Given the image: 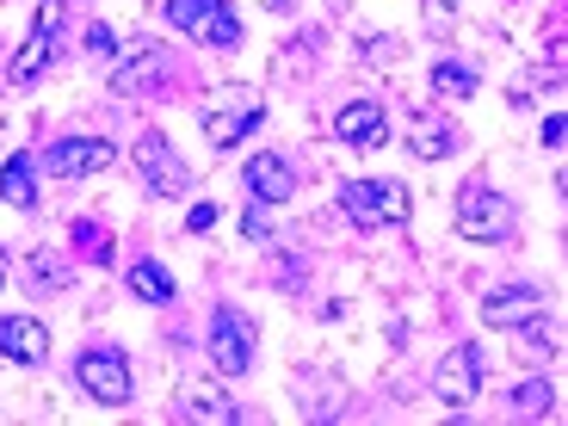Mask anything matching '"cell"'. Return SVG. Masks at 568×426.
I'll list each match as a JSON object with an SVG mask.
<instances>
[{"label": "cell", "mask_w": 568, "mask_h": 426, "mask_svg": "<svg viewBox=\"0 0 568 426\" xmlns=\"http://www.w3.org/2000/svg\"><path fill=\"white\" fill-rule=\"evenodd\" d=\"M341 211L353 229H389V223H408L414 199L402 180H346L341 185Z\"/></svg>", "instance_id": "1"}, {"label": "cell", "mask_w": 568, "mask_h": 426, "mask_svg": "<svg viewBox=\"0 0 568 426\" xmlns=\"http://www.w3.org/2000/svg\"><path fill=\"white\" fill-rule=\"evenodd\" d=\"M161 13H168L173 31L211 43V50H235V43H242V19H235L229 0H168Z\"/></svg>", "instance_id": "2"}, {"label": "cell", "mask_w": 568, "mask_h": 426, "mask_svg": "<svg viewBox=\"0 0 568 426\" xmlns=\"http://www.w3.org/2000/svg\"><path fill=\"white\" fill-rule=\"evenodd\" d=\"M457 235L464 242H507L513 235V204L488 180H469L457 192Z\"/></svg>", "instance_id": "3"}, {"label": "cell", "mask_w": 568, "mask_h": 426, "mask_svg": "<svg viewBox=\"0 0 568 426\" xmlns=\"http://www.w3.org/2000/svg\"><path fill=\"white\" fill-rule=\"evenodd\" d=\"M74 384L93 402H105V408H124L130 402V358L118 353V346H87V353L74 358Z\"/></svg>", "instance_id": "4"}, {"label": "cell", "mask_w": 568, "mask_h": 426, "mask_svg": "<svg viewBox=\"0 0 568 426\" xmlns=\"http://www.w3.org/2000/svg\"><path fill=\"white\" fill-rule=\"evenodd\" d=\"M204 353H211V365L223 371V377H242L247 365H254V322H247L242 310H216L211 315V334H204Z\"/></svg>", "instance_id": "5"}, {"label": "cell", "mask_w": 568, "mask_h": 426, "mask_svg": "<svg viewBox=\"0 0 568 426\" xmlns=\"http://www.w3.org/2000/svg\"><path fill=\"white\" fill-rule=\"evenodd\" d=\"M62 13H69V0H43V7H38L26 43H19V57L7 62V81H13V87H26V81H38V74H43V62H50V50H57Z\"/></svg>", "instance_id": "6"}, {"label": "cell", "mask_w": 568, "mask_h": 426, "mask_svg": "<svg viewBox=\"0 0 568 426\" xmlns=\"http://www.w3.org/2000/svg\"><path fill=\"white\" fill-rule=\"evenodd\" d=\"M136 173L149 180V192H161V199H180V192H192V168L180 161V149H173L161 130H149V136L136 142Z\"/></svg>", "instance_id": "7"}, {"label": "cell", "mask_w": 568, "mask_h": 426, "mask_svg": "<svg viewBox=\"0 0 568 426\" xmlns=\"http://www.w3.org/2000/svg\"><path fill=\"white\" fill-rule=\"evenodd\" d=\"M483 346H452V353L439 358V371H433V389H439L445 408H469V402L483 396Z\"/></svg>", "instance_id": "8"}, {"label": "cell", "mask_w": 568, "mask_h": 426, "mask_svg": "<svg viewBox=\"0 0 568 426\" xmlns=\"http://www.w3.org/2000/svg\"><path fill=\"white\" fill-rule=\"evenodd\" d=\"M260 118H266V105H260L254 93H223L216 105H204L199 124H204V142H211V149H235Z\"/></svg>", "instance_id": "9"}, {"label": "cell", "mask_w": 568, "mask_h": 426, "mask_svg": "<svg viewBox=\"0 0 568 426\" xmlns=\"http://www.w3.org/2000/svg\"><path fill=\"white\" fill-rule=\"evenodd\" d=\"M112 161H118V149L105 136H62L43 149V168L57 180H87V173H105Z\"/></svg>", "instance_id": "10"}, {"label": "cell", "mask_w": 568, "mask_h": 426, "mask_svg": "<svg viewBox=\"0 0 568 426\" xmlns=\"http://www.w3.org/2000/svg\"><path fill=\"white\" fill-rule=\"evenodd\" d=\"M334 136H341L346 149H358V155L384 149V142H389V112H384V100H346L341 112H334Z\"/></svg>", "instance_id": "11"}, {"label": "cell", "mask_w": 568, "mask_h": 426, "mask_svg": "<svg viewBox=\"0 0 568 426\" xmlns=\"http://www.w3.org/2000/svg\"><path fill=\"white\" fill-rule=\"evenodd\" d=\"M544 310H550V297H544L538 284H500V291L483 297L488 327H531V322H544Z\"/></svg>", "instance_id": "12"}, {"label": "cell", "mask_w": 568, "mask_h": 426, "mask_svg": "<svg viewBox=\"0 0 568 426\" xmlns=\"http://www.w3.org/2000/svg\"><path fill=\"white\" fill-rule=\"evenodd\" d=\"M247 199L254 204H291L297 199V168L278 155V149H260V155H247Z\"/></svg>", "instance_id": "13"}, {"label": "cell", "mask_w": 568, "mask_h": 426, "mask_svg": "<svg viewBox=\"0 0 568 426\" xmlns=\"http://www.w3.org/2000/svg\"><path fill=\"white\" fill-rule=\"evenodd\" d=\"M0 358L7 365H43L50 358V327L38 315H0Z\"/></svg>", "instance_id": "14"}, {"label": "cell", "mask_w": 568, "mask_h": 426, "mask_svg": "<svg viewBox=\"0 0 568 426\" xmlns=\"http://www.w3.org/2000/svg\"><path fill=\"white\" fill-rule=\"evenodd\" d=\"M112 62H118V69H112L118 93H136V87H149V81H161V74H168V57H161L155 38H136L130 50H118Z\"/></svg>", "instance_id": "15"}, {"label": "cell", "mask_w": 568, "mask_h": 426, "mask_svg": "<svg viewBox=\"0 0 568 426\" xmlns=\"http://www.w3.org/2000/svg\"><path fill=\"white\" fill-rule=\"evenodd\" d=\"M0 199L13 204V211H31L38 204V155H7L0 161Z\"/></svg>", "instance_id": "16"}, {"label": "cell", "mask_w": 568, "mask_h": 426, "mask_svg": "<svg viewBox=\"0 0 568 426\" xmlns=\"http://www.w3.org/2000/svg\"><path fill=\"white\" fill-rule=\"evenodd\" d=\"M185 414L204 420V426H235L242 420V402L229 396V389H216V384H199L192 396H185Z\"/></svg>", "instance_id": "17"}, {"label": "cell", "mask_w": 568, "mask_h": 426, "mask_svg": "<svg viewBox=\"0 0 568 426\" xmlns=\"http://www.w3.org/2000/svg\"><path fill=\"white\" fill-rule=\"evenodd\" d=\"M124 278H130V297H136V303H155V310H161V303H173V272L161 266V260H136Z\"/></svg>", "instance_id": "18"}, {"label": "cell", "mask_w": 568, "mask_h": 426, "mask_svg": "<svg viewBox=\"0 0 568 426\" xmlns=\"http://www.w3.org/2000/svg\"><path fill=\"white\" fill-rule=\"evenodd\" d=\"M408 142H414V155L420 161H439V155H452V124L445 118H433V112H414V124H408Z\"/></svg>", "instance_id": "19"}, {"label": "cell", "mask_w": 568, "mask_h": 426, "mask_svg": "<svg viewBox=\"0 0 568 426\" xmlns=\"http://www.w3.org/2000/svg\"><path fill=\"white\" fill-rule=\"evenodd\" d=\"M476 69L469 62H433V93L439 100H476Z\"/></svg>", "instance_id": "20"}, {"label": "cell", "mask_w": 568, "mask_h": 426, "mask_svg": "<svg viewBox=\"0 0 568 426\" xmlns=\"http://www.w3.org/2000/svg\"><path fill=\"white\" fill-rule=\"evenodd\" d=\"M507 408H513V414H526V420H531V414H550V408H556V389L544 384V377H526V384L507 396Z\"/></svg>", "instance_id": "21"}, {"label": "cell", "mask_w": 568, "mask_h": 426, "mask_svg": "<svg viewBox=\"0 0 568 426\" xmlns=\"http://www.w3.org/2000/svg\"><path fill=\"white\" fill-rule=\"evenodd\" d=\"M365 62H371V69H389V62H402V38H384V31H377V38H365Z\"/></svg>", "instance_id": "22"}, {"label": "cell", "mask_w": 568, "mask_h": 426, "mask_svg": "<svg viewBox=\"0 0 568 426\" xmlns=\"http://www.w3.org/2000/svg\"><path fill=\"white\" fill-rule=\"evenodd\" d=\"M74 242H81V254H87V260H100V266H105V260H112V247H105V235H100V229H93V223H87V216H81V223H74Z\"/></svg>", "instance_id": "23"}, {"label": "cell", "mask_w": 568, "mask_h": 426, "mask_svg": "<svg viewBox=\"0 0 568 426\" xmlns=\"http://www.w3.org/2000/svg\"><path fill=\"white\" fill-rule=\"evenodd\" d=\"M31 284H38V291H43V284H57V291H62V284H69V266L50 260V254H38V260H31Z\"/></svg>", "instance_id": "24"}, {"label": "cell", "mask_w": 568, "mask_h": 426, "mask_svg": "<svg viewBox=\"0 0 568 426\" xmlns=\"http://www.w3.org/2000/svg\"><path fill=\"white\" fill-rule=\"evenodd\" d=\"M87 50H93V57H118V31L112 26H87Z\"/></svg>", "instance_id": "25"}, {"label": "cell", "mask_w": 568, "mask_h": 426, "mask_svg": "<svg viewBox=\"0 0 568 426\" xmlns=\"http://www.w3.org/2000/svg\"><path fill=\"white\" fill-rule=\"evenodd\" d=\"M242 229L254 235V242H266V235H272V223H266V204H254V199H247V211H242Z\"/></svg>", "instance_id": "26"}, {"label": "cell", "mask_w": 568, "mask_h": 426, "mask_svg": "<svg viewBox=\"0 0 568 426\" xmlns=\"http://www.w3.org/2000/svg\"><path fill=\"white\" fill-rule=\"evenodd\" d=\"M452 19H457V0H426V26L433 31H445Z\"/></svg>", "instance_id": "27"}, {"label": "cell", "mask_w": 568, "mask_h": 426, "mask_svg": "<svg viewBox=\"0 0 568 426\" xmlns=\"http://www.w3.org/2000/svg\"><path fill=\"white\" fill-rule=\"evenodd\" d=\"M211 223H216V204H192V211H185V229H192V235H204Z\"/></svg>", "instance_id": "28"}, {"label": "cell", "mask_w": 568, "mask_h": 426, "mask_svg": "<svg viewBox=\"0 0 568 426\" xmlns=\"http://www.w3.org/2000/svg\"><path fill=\"white\" fill-rule=\"evenodd\" d=\"M562 136H568V118L550 112V118H544V142H550V149H562Z\"/></svg>", "instance_id": "29"}, {"label": "cell", "mask_w": 568, "mask_h": 426, "mask_svg": "<svg viewBox=\"0 0 568 426\" xmlns=\"http://www.w3.org/2000/svg\"><path fill=\"white\" fill-rule=\"evenodd\" d=\"M266 7H272V13H291V7H297V0H266Z\"/></svg>", "instance_id": "30"}, {"label": "cell", "mask_w": 568, "mask_h": 426, "mask_svg": "<svg viewBox=\"0 0 568 426\" xmlns=\"http://www.w3.org/2000/svg\"><path fill=\"white\" fill-rule=\"evenodd\" d=\"M0 284H7V254H0Z\"/></svg>", "instance_id": "31"}]
</instances>
